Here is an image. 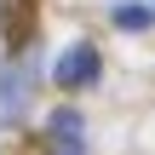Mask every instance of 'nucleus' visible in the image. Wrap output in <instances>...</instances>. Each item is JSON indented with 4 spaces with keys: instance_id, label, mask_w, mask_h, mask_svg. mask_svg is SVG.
<instances>
[{
    "instance_id": "nucleus-1",
    "label": "nucleus",
    "mask_w": 155,
    "mask_h": 155,
    "mask_svg": "<svg viewBox=\"0 0 155 155\" xmlns=\"http://www.w3.org/2000/svg\"><path fill=\"white\" fill-rule=\"evenodd\" d=\"M98 75H104V58H98V46H86V40L63 46L58 63H52V81H58V86H92Z\"/></svg>"
},
{
    "instance_id": "nucleus-2",
    "label": "nucleus",
    "mask_w": 155,
    "mask_h": 155,
    "mask_svg": "<svg viewBox=\"0 0 155 155\" xmlns=\"http://www.w3.org/2000/svg\"><path fill=\"white\" fill-rule=\"evenodd\" d=\"M46 150L52 155H86V121L75 109H58L46 121Z\"/></svg>"
},
{
    "instance_id": "nucleus-3",
    "label": "nucleus",
    "mask_w": 155,
    "mask_h": 155,
    "mask_svg": "<svg viewBox=\"0 0 155 155\" xmlns=\"http://www.w3.org/2000/svg\"><path fill=\"white\" fill-rule=\"evenodd\" d=\"M115 23L121 29H144L150 23V6H115Z\"/></svg>"
},
{
    "instance_id": "nucleus-4",
    "label": "nucleus",
    "mask_w": 155,
    "mask_h": 155,
    "mask_svg": "<svg viewBox=\"0 0 155 155\" xmlns=\"http://www.w3.org/2000/svg\"><path fill=\"white\" fill-rule=\"evenodd\" d=\"M150 6H155V0H150Z\"/></svg>"
}]
</instances>
